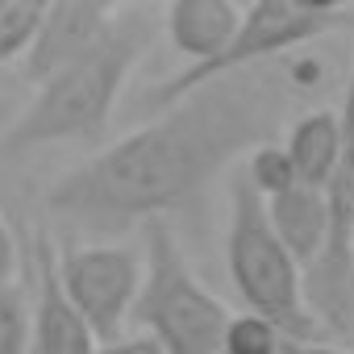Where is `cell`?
Here are the masks:
<instances>
[{
  "label": "cell",
  "instance_id": "8fae6325",
  "mask_svg": "<svg viewBox=\"0 0 354 354\" xmlns=\"http://www.w3.org/2000/svg\"><path fill=\"white\" fill-rule=\"evenodd\" d=\"M288 158L304 188L325 192L342 158V117L333 109H313L288 129Z\"/></svg>",
  "mask_w": 354,
  "mask_h": 354
},
{
  "label": "cell",
  "instance_id": "5b68a950",
  "mask_svg": "<svg viewBox=\"0 0 354 354\" xmlns=\"http://www.w3.org/2000/svg\"><path fill=\"white\" fill-rule=\"evenodd\" d=\"M342 21H350V13L329 5V0H321V5H304V0H259V5L246 9L238 38L213 63L175 71L171 80H162L150 92V104L167 109V104L184 100L188 92H196L213 80H225V75H238V71H250V67H267L275 55H292L296 46L329 34Z\"/></svg>",
  "mask_w": 354,
  "mask_h": 354
},
{
  "label": "cell",
  "instance_id": "7a4b0ae2",
  "mask_svg": "<svg viewBox=\"0 0 354 354\" xmlns=\"http://www.w3.org/2000/svg\"><path fill=\"white\" fill-rule=\"evenodd\" d=\"M142 50H146V30L117 21L113 34L88 59H80L67 71L38 84L26 113L0 133V146L9 154H26L38 146H55V142L100 138L113 121L121 88H125L129 71L138 67Z\"/></svg>",
  "mask_w": 354,
  "mask_h": 354
},
{
  "label": "cell",
  "instance_id": "e0dca14e",
  "mask_svg": "<svg viewBox=\"0 0 354 354\" xmlns=\"http://www.w3.org/2000/svg\"><path fill=\"white\" fill-rule=\"evenodd\" d=\"M100 354H162L146 333H138V337H121V342H109V346H100Z\"/></svg>",
  "mask_w": 354,
  "mask_h": 354
},
{
  "label": "cell",
  "instance_id": "3957f363",
  "mask_svg": "<svg viewBox=\"0 0 354 354\" xmlns=\"http://www.w3.org/2000/svg\"><path fill=\"white\" fill-rule=\"evenodd\" d=\"M225 259H230L234 288L246 300V313H259L271 325H279L288 342L321 337V325L308 308V275L296 263V254L283 246V238L275 234L267 217V201L254 192L242 167L230 180Z\"/></svg>",
  "mask_w": 354,
  "mask_h": 354
},
{
  "label": "cell",
  "instance_id": "8992f818",
  "mask_svg": "<svg viewBox=\"0 0 354 354\" xmlns=\"http://www.w3.org/2000/svg\"><path fill=\"white\" fill-rule=\"evenodd\" d=\"M59 279L67 300L92 325L100 346L121 342L146 279V259L117 242H80L59 250Z\"/></svg>",
  "mask_w": 354,
  "mask_h": 354
},
{
  "label": "cell",
  "instance_id": "2e32d148",
  "mask_svg": "<svg viewBox=\"0 0 354 354\" xmlns=\"http://www.w3.org/2000/svg\"><path fill=\"white\" fill-rule=\"evenodd\" d=\"M17 238H13V225L5 221V213H0V288H13V275H17Z\"/></svg>",
  "mask_w": 354,
  "mask_h": 354
},
{
  "label": "cell",
  "instance_id": "52a82bcc",
  "mask_svg": "<svg viewBox=\"0 0 354 354\" xmlns=\"http://www.w3.org/2000/svg\"><path fill=\"white\" fill-rule=\"evenodd\" d=\"M117 9L109 0H55L46 5L42 30L26 55V80L30 84H46L50 75L67 71L71 63L88 59L117 26Z\"/></svg>",
  "mask_w": 354,
  "mask_h": 354
},
{
  "label": "cell",
  "instance_id": "9a60e30c",
  "mask_svg": "<svg viewBox=\"0 0 354 354\" xmlns=\"http://www.w3.org/2000/svg\"><path fill=\"white\" fill-rule=\"evenodd\" d=\"M0 354H34V308L21 288H0Z\"/></svg>",
  "mask_w": 354,
  "mask_h": 354
},
{
  "label": "cell",
  "instance_id": "5bb4252c",
  "mask_svg": "<svg viewBox=\"0 0 354 354\" xmlns=\"http://www.w3.org/2000/svg\"><path fill=\"white\" fill-rule=\"evenodd\" d=\"M288 337L279 325H271L259 313H238L225 329V346L221 354H283Z\"/></svg>",
  "mask_w": 354,
  "mask_h": 354
},
{
  "label": "cell",
  "instance_id": "4fadbf2b",
  "mask_svg": "<svg viewBox=\"0 0 354 354\" xmlns=\"http://www.w3.org/2000/svg\"><path fill=\"white\" fill-rule=\"evenodd\" d=\"M242 171H246V180L254 184V192H259L263 201L283 196L288 188H296V184H300L283 142H263V146L246 158V167H242Z\"/></svg>",
  "mask_w": 354,
  "mask_h": 354
},
{
  "label": "cell",
  "instance_id": "6da1fadb",
  "mask_svg": "<svg viewBox=\"0 0 354 354\" xmlns=\"http://www.w3.org/2000/svg\"><path fill=\"white\" fill-rule=\"evenodd\" d=\"M283 75L250 67L213 80L184 100L158 109L154 121L117 138L88 162L63 171L46 188V209L88 225L158 221L201 196L221 171L275 142Z\"/></svg>",
  "mask_w": 354,
  "mask_h": 354
},
{
  "label": "cell",
  "instance_id": "7c38bea8",
  "mask_svg": "<svg viewBox=\"0 0 354 354\" xmlns=\"http://www.w3.org/2000/svg\"><path fill=\"white\" fill-rule=\"evenodd\" d=\"M46 5L42 0H0V67L5 63H26L38 30H42Z\"/></svg>",
  "mask_w": 354,
  "mask_h": 354
},
{
  "label": "cell",
  "instance_id": "277c9868",
  "mask_svg": "<svg viewBox=\"0 0 354 354\" xmlns=\"http://www.w3.org/2000/svg\"><path fill=\"white\" fill-rule=\"evenodd\" d=\"M146 279L133 321L162 354H221L230 308L196 279L167 217L146 221Z\"/></svg>",
  "mask_w": 354,
  "mask_h": 354
},
{
  "label": "cell",
  "instance_id": "ac0fdd59",
  "mask_svg": "<svg viewBox=\"0 0 354 354\" xmlns=\"http://www.w3.org/2000/svg\"><path fill=\"white\" fill-rule=\"evenodd\" d=\"M283 354H354V350L333 346V342H321V337H308V342H288Z\"/></svg>",
  "mask_w": 354,
  "mask_h": 354
},
{
  "label": "cell",
  "instance_id": "9c48e42d",
  "mask_svg": "<svg viewBox=\"0 0 354 354\" xmlns=\"http://www.w3.org/2000/svg\"><path fill=\"white\" fill-rule=\"evenodd\" d=\"M242 17L246 9H238L234 0H171L162 13V26L175 50L192 67H205L238 38Z\"/></svg>",
  "mask_w": 354,
  "mask_h": 354
},
{
  "label": "cell",
  "instance_id": "ba28073f",
  "mask_svg": "<svg viewBox=\"0 0 354 354\" xmlns=\"http://www.w3.org/2000/svg\"><path fill=\"white\" fill-rule=\"evenodd\" d=\"M30 267H34V354H100V337L80 317V308L67 300L59 279V250L46 230L30 238Z\"/></svg>",
  "mask_w": 354,
  "mask_h": 354
},
{
  "label": "cell",
  "instance_id": "30bf717a",
  "mask_svg": "<svg viewBox=\"0 0 354 354\" xmlns=\"http://www.w3.org/2000/svg\"><path fill=\"white\" fill-rule=\"evenodd\" d=\"M267 217H271L275 234L283 238V246L296 254V263L308 275V267L321 259V250L329 242V201H325V192L296 184L283 196L267 201Z\"/></svg>",
  "mask_w": 354,
  "mask_h": 354
}]
</instances>
